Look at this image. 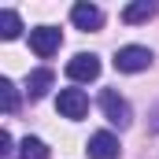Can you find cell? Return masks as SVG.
Instances as JSON below:
<instances>
[{
  "mask_svg": "<svg viewBox=\"0 0 159 159\" xmlns=\"http://www.w3.org/2000/svg\"><path fill=\"white\" fill-rule=\"evenodd\" d=\"M19 34H22V19H19L11 7H4V11H0V37H4V41H15Z\"/></svg>",
  "mask_w": 159,
  "mask_h": 159,
  "instance_id": "30bf717a",
  "label": "cell"
},
{
  "mask_svg": "<svg viewBox=\"0 0 159 159\" xmlns=\"http://www.w3.org/2000/svg\"><path fill=\"white\" fill-rule=\"evenodd\" d=\"M70 22H74L78 30H100V26H104V11H100L96 4L81 0V4L70 7Z\"/></svg>",
  "mask_w": 159,
  "mask_h": 159,
  "instance_id": "52a82bcc",
  "label": "cell"
},
{
  "mask_svg": "<svg viewBox=\"0 0 159 159\" xmlns=\"http://www.w3.org/2000/svg\"><path fill=\"white\" fill-rule=\"evenodd\" d=\"M152 15H156V4H152V0H137V4H126V7H122V22H129V26L148 22Z\"/></svg>",
  "mask_w": 159,
  "mask_h": 159,
  "instance_id": "9c48e42d",
  "label": "cell"
},
{
  "mask_svg": "<svg viewBox=\"0 0 159 159\" xmlns=\"http://www.w3.org/2000/svg\"><path fill=\"white\" fill-rule=\"evenodd\" d=\"M19 159H48V144L41 137H26L22 141V156Z\"/></svg>",
  "mask_w": 159,
  "mask_h": 159,
  "instance_id": "7c38bea8",
  "label": "cell"
},
{
  "mask_svg": "<svg viewBox=\"0 0 159 159\" xmlns=\"http://www.w3.org/2000/svg\"><path fill=\"white\" fill-rule=\"evenodd\" d=\"M100 111H104V119L111 122V126H119V129H126V126L133 122V107H129V100L119 96L115 89H104V93H100Z\"/></svg>",
  "mask_w": 159,
  "mask_h": 159,
  "instance_id": "6da1fadb",
  "label": "cell"
},
{
  "mask_svg": "<svg viewBox=\"0 0 159 159\" xmlns=\"http://www.w3.org/2000/svg\"><path fill=\"white\" fill-rule=\"evenodd\" d=\"M59 44H63V34H59L56 26H37V30H30V48H34V56H37V59L56 56V52H59Z\"/></svg>",
  "mask_w": 159,
  "mask_h": 159,
  "instance_id": "277c9868",
  "label": "cell"
},
{
  "mask_svg": "<svg viewBox=\"0 0 159 159\" xmlns=\"http://www.w3.org/2000/svg\"><path fill=\"white\" fill-rule=\"evenodd\" d=\"M0 100H4V115H15L19 111V89L11 78H0Z\"/></svg>",
  "mask_w": 159,
  "mask_h": 159,
  "instance_id": "8fae6325",
  "label": "cell"
},
{
  "mask_svg": "<svg viewBox=\"0 0 159 159\" xmlns=\"http://www.w3.org/2000/svg\"><path fill=\"white\" fill-rule=\"evenodd\" d=\"M152 48H144V44H126L115 52V67H119L122 74H141V70H148L152 67Z\"/></svg>",
  "mask_w": 159,
  "mask_h": 159,
  "instance_id": "7a4b0ae2",
  "label": "cell"
},
{
  "mask_svg": "<svg viewBox=\"0 0 159 159\" xmlns=\"http://www.w3.org/2000/svg\"><path fill=\"white\" fill-rule=\"evenodd\" d=\"M67 78L70 81H96L100 78V59L93 52H78L70 63H67Z\"/></svg>",
  "mask_w": 159,
  "mask_h": 159,
  "instance_id": "8992f818",
  "label": "cell"
},
{
  "mask_svg": "<svg viewBox=\"0 0 159 159\" xmlns=\"http://www.w3.org/2000/svg\"><path fill=\"white\" fill-rule=\"evenodd\" d=\"M85 152H89V159H119L122 144H119V137H115L111 129H100V133H93V137H89Z\"/></svg>",
  "mask_w": 159,
  "mask_h": 159,
  "instance_id": "5b68a950",
  "label": "cell"
},
{
  "mask_svg": "<svg viewBox=\"0 0 159 159\" xmlns=\"http://www.w3.org/2000/svg\"><path fill=\"white\" fill-rule=\"evenodd\" d=\"M56 107H59V115L70 122H78L89 115V96L81 93V89H59V96H56Z\"/></svg>",
  "mask_w": 159,
  "mask_h": 159,
  "instance_id": "3957f363",
  "label": "cell"
},
{
  "mask_svg": "<svg viewBox=\"0 0 159 159\" xmlns=\"http://www.w3.org/2000/svg\"><path fill=\"white\" fill-rule=\"evenodd\" d=\"M52 81H56V74H52L48 67H37V70H30V78H26V93H30V100H41V96L52 89Z\"/></svg>",
  "mask_w": 159,
  "mask_h": 159,
  "instance_id": "ba28073f",
  "label": "cell"
},
{
  "mask_svg": "<svg viewBox=\"0 0 159 159\" xmlns=\"http://www.w3.org/2000/svg\"><path fill=\"white\" fill-rule=\"evenodd\" d=\"M0 156H11V133L0 129Z\"/></svg>",
  "mask_w": 159,
  "mask_h": 159,
  "instance_id": "4fadbf2b",
  "label": "cell"
}]
</instances>
